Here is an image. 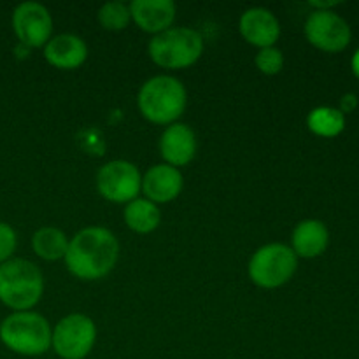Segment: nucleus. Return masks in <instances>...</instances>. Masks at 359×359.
<instances>
[{
	"label": "nucleus",
	"mask_w": 359,
	"mask_h": 359,
	"mask_svg": "<svg viewBox=\"0 0 359 359\" xmlns=\"http://www.w3.org/2000/svg\"><path fill=\"white\" fill-rule=\"evenodd\" d=\"M119 259V242L109 228L86 226L69 238L63 258L70 276L79 280H98L114 270Z\"/></svg>",
	"instance_id": "obj_1"
},
{
	"label": "nucleus",
	"mask_w": 359,
	"mask_h": 359,
	"mask_svg": "<svg viewBox=\"0 0 359 359\" xmlns=\"http://www.w3.org/2000/svg\"><path fill=\"white\" fill-rule=\"evenodd\" d=\"M188 105V91L174 76L160 74L140 86L137 107L140 114L153 125L168 126L179 121Z\"/></svg>",
	"instance_id": "obj_2"
},
{
	"label": "nucleus",
	"mask_w": 359,
	"mask_h": 359,
	"mask_svg": "<svg viewBox=\"0 0 359 359\" xmlns=\"http://www.w3.org/2000/svg\"><path fill=\"white\" fill-rule=\"evenodd\" d=\"M44 294V276L35 263L13 258L0 265V304L13 312L32 311Z\"/></svg>",
	"instance_id": "obj_3"
},
{
	"label": "nucleus",
	"mask_w": 359,
	"mask_h": 359,
	"mask_svg": "<svg viewBox=\"0 0 359 359\" xmlns=\"http://www.w3.org/2000/svg\"><path fill=\"white\" fill-rule=\"evenodd\" d=\"M53 328L48 319L34 311L11 312L0 323V342L25 358L42 356L51 349Z\"/></svg>",
	"instance_id": "obj_4"
},
{
	"label": "nucleus",
	"mask_w": 359,
	"mask_h": 359,
	"mask_svg": "<svg viewBox=\"0 0 359 359\" xmlns=\"http://www.w3.org/2000/svg\"><path fill=\"white\" fill-rule=\"evenodd\" d=\"M205 41L198 30L172 27L151 37L147 55L154 65L165 70H181L195 65L203 55Z\"/></svg>",
	"instance_id": "obj_5"
},
{
	"label": "nucleus",
	"mask_w": 359,
	"mask_h": 359,
	"mask_svg": "<svg viewBox=\"0 0 359 359\" xmlns=\"http://www.w3.org/2000/svg\"><path fill=\"white\" fill-rule=\"evenodd\" d=\"M298 269L293 249L283 242L262 245L251 256L248 265L249 279L262 290H277L290 283Z\"/></svg>",
	"instance_id": "obj_6"
},
{
	"label": "nucleus",
	"mask_w": 359,
	"mask_h": 359,
	"mask_svg": "<svg viewBox=\"0 0 359 359\" xmlns=\"http://www.w3.org/2000/svg\"><path fill=\"white\" fill-rule=\"evenodd\" d=\"M97 342V325L81 312L65 316L53 328L51 347L62 359H84Z\"/></svg>",
	"instance_id": "obj_7"
},
{
	"label": "nucleus",
	"mask_w": 359,
	"mask_h": 359,
	"mask_svg": "<svg viewBox=\"0 0 359 359\" xmlns=\"http://www.w3.org/2000/svg\"><path fill=\"white\" fill-rule=\"evenodd\" d=\"M95 184L102 198L126 205L139 198L142 191V174L132 161L112 160L98 168Z\"/></svg>",
	"instance_id": "obj_8"
},
{
	"label": "nucleus",
	"mask_w": 359,
	"mask_h": 359,
	"mask_svg": "<svg viewBox=\"0 0 359 359\" xmlns=\"http://www.w3.org/2000/svg\"><path fill=\"white\" fill-rule=\"evenodd\" d=\"M11 25L18 42L30 49L44 48L53 37V16L46 6L39 2H23L16 6Z\"/></svg>",
	"instance_id": "obj_9"
},
{
	"label": "nucleus",
	"mask_w": 359,
	"mask_h": 359,
	"mask_svg": "<svg viewBox=\"0 0 359 359\" xmlns=\"http://www.w3.org/2000/svg\"><path fill=\"white\" fill-rule=\"evenodd\" d=\"M304 32L314 48L326 53L344 51L351 42L349 23L335 11H312Z\"/></svg>",
	"instance_id": "obj_10"
},
{
	"label": "nucleus",
	"mask_w": 359,
	"mask_h": 359,
	"mask_svg": "<svg viewBox=\"0 0 359 359\" xmlns=\"http://www.w3.org/2000/svg\"><path fill=\"white\" fill-rule=\"evenodd\" d=\"M238 30L244 41L263 49L276 46L280 37V23L276 14L266 7H251L238 20Z\"/></svg>",
	"instance_id": "obj_11"
},
{
	"label": "nucleus",
	"mask_w": 359,
	"mask_h": 359,
	"mask_svg": "<svg viewBox=\"0 0 359 359\" xmlns=\"http://www.w3.org/2000/svg\"><path fill=\"white\" fill-rule=\"evenodd\" d=\"M160 154L163 163L181 168L191 163L196 154V135L186 123H174L160 137Z\"/></svg>",
	"instance_id": "obj_12"
},
{
	"label": "nucleus",
	"mask_w": 359,
	"mask_h": 359,
	"mask_svg": "<svg viewBox=\"0 0 359 359\" xmlns=\"http://www.w3.org/2000/svg\"><path fill=\"white\" fill-rule=\"evenodd\" d=\"M184 188V177L181 170L167 163L153 165L142 175L144 198L153 203H170L177 198Z\"/></svg>",
	"instance_id": "obj_13"
},
{
	"label": "nucleus",
	"mask_w": 359,
	"mask_h": 359,
	"mask_svg": "<svg viewBox=\"0 0 359 359\" xmlns=\"http://www.w3.org/2000/svg\"><path fill=\"white\" fill-rule=\"evenodd\" d=\"M130 13L133 23L154 37L174 27L177 7L172 0H133Z\"/></svg>",
	"instance_id": "obj_14"
},
{
	"label": "nucleus",
	"mask_w": 359,
	"mask_h": 359,
	"mask_svg": "<svg viewBox=\"0 0 359 359\" xmlns=\"http://www.w3.org/2000/svg\"><path fill=\"white\" fill-rule=\"evenodd\" d=\"M42 49L46 62L58 70L79 69L88 58L86 42L76 34L53 35Z\"/></svg>",
	"instance_id": "obj_15"
},
{
	"label": "nucleus",
	"mask_w": 359,
	"mask_h": 359,
	"mask_svg": "<svg viewBox=\"0 0 359 359\" xmlns=\"http://www.w3.org/2000/svg\"><path fill=\"white\" fill-rule=\"evenodd\" d=\"M330 244V231L319 219H304L294 226L291 245L297 258L312 259L321 256Z\"/></svg>",
	"instance_id": "obj_16"
},
{
	"label": "nucleus",
	"mask_w": 359,
	"mask_h": 359,
	"mask_svg": "<svg viewBox=\"0 0 359 359\" xmlns=\"http://www.w3.org/2000/svg\"><path fill=\"white\" fill-rule=\"evenodd\" d=\"M123 219L132 231L139 235H147L153 233L160 226L161 210L156 203L139 196V198L126 203L125 210H123Z\"/></svg>",
	"instance_id": "obj_17"
},
{
	"label": "nucleus",
	"mask_w": 359,
	"mask_h": 359,
	"mask_svg": "<svg viewBox=\"0 0 359 359\" xmlns=\"http://www.w3.org/2000/svg\"><path fill=\"white\" fill-rule=\"evenodd\" d=\"M69 248V238L60 228L42 226L32 235V249L35 256L44 262H58L63 259Z\"/></svg>",
	"instance_id": "obj_18"
},
{
	"label": "nucleus",
	"mask_w": 359,
	"mask_h": 359,
	"mask_svg": "<svg viewBox=\"0 0 359 359\" xmlns=\"http://www.w3.org/2000/svg\"><path fill=\"white\" fill-rule=\"evenodd\" d=\"M307 126L314 135L332 139V137L340 135L346 128V114L337 107L321 105L309 112Z\"/></svg>",
	"instance_id": "obj_19"
},
{
	"label": "nucleus",
	"mask_w": 359,
	"mask_h": 359,
	"mask_svg": "<svg viewBox=\"0 0 359 359\" xmlns=\"http://www.w3.org/2000/svg\"><path fill=\"white\" fill-rule=\"evenodd\" d=\"M97 20L100 27L107 32H121L128 28L132 23V13H130V4L121 2V0H112L105 2L98 9Z\"/></svg>",
	"instance_id": "obj_20"
},
{
	"label": "nucleus",
	"mask_w": 359,
	"mask_h": 359,
	"mask_svg": "<svg viewBox=\"0 0 359 359\" xmlns=\"http://www.w3.org/2000/svg\"><path fill=\"white\" fill-rule=\"evenodd\" d=\"M255 65L263 76H277L284 69V53L277 46L258 49Z\"/></svg>",
	"instance_id": "obj_21"
},
{
	"label": "nucleus",
	"mask_w": 359,
	"mask_h": 359,
	"mask_svg": "<svg viewBox=\"0 0 359 359\" xmlns=\"http://www.w3.org/2000/svg\"><path fill=\"white\" fill-rule=\"evenodd\" d=\"M77 146H79L81 151H84L90 156H102L105 153V139L104 133L98 128H93V126H88V128H83L76 137Z\"/></svg>",
	"instance_id": "obj_22"
},
{
	"label": "nucleus",
	"mask_w": 359,
	"mask_h": 359,
	"mask_svg": "<svg viewBox=\"0 0 359 359\" xmlns=\"http://www.w3.org/2000/svg\"><path fill=\"white\" fill-rule=\"evenodd\" d=\"M18 248V233L9 223L0 221V265L14 258Z\"/></svg>",
	"instance_id": "obj_23"
},
{
	"label": "nucleus",
	"mask_w": 359,
	"mask_h": 359,
	"mask_svg": "<svg viewBox=\"0 0 359 359\" xmlns=\"http://www.w3.org/2000/svg\"><path fill=\"white\" fill-rule=\"evenodd\" d=\"M358 105V98L354 93H347L342 97V102H340V111L346 114V112L354 111V107Z\"/></svg>",
	"instance_id": "obj_24"
},
{
	"label": "nucleus",
	"mask_w": 359,
	"mask_h": 359,
	"mask_svg": "<svg viewBox=\"0 0 359 359\" xmlns=\"http://www.w3.org/2000/svg\"><path fill=\"white\" fill-rule=\"evenodd\" d=\"M311 7H314V11H333V7L339 6L340 2H335V0H330V2H318V0H312Z\"/></svg>",
	"instance_id": "obj_25"
},
{
	"label": "nucleus",
	"mask_w": 359,
	"mask_h": 359,
	"mask_svg": "<svg viewBox=\"0 0 359 359\" xmlns=\"http://www.w3.org/2000/svg\"><path fill=\"white\" fill-rule=\"evenodd\" d=\"M32 51H34V49L27 48V46L20 44V42H18V46H16V48H14V55H16L18 58H20V60L28 58V56H30V53H32Z\"/></svg>",
	"instance_id": "obj_26"
},
{
	"label": "nucleus",
	"mask_w": 359,
	"mask_h": 359,
	"mask_svg": "<svg viewBox=\"0 0 359 359\" xmlns=\"http://www.w3.org/2000/svg\"><path fill=\"white\" fill-rule=\"evenodd\" d=\"M351 65H353V70H354V74H356V76L359 77V48H358V51L354 53V56H353V62H351Z\"/></svg>",
	"instance_id": "obj_27"
}]
</instances>
